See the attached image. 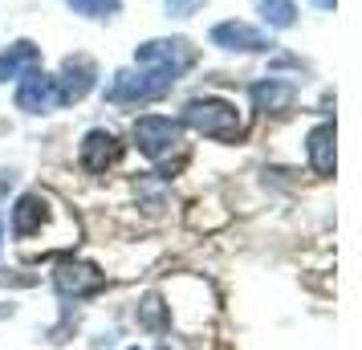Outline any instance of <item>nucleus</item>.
<instances>
[{
    "label": "nucleus",
    "instance_id": "5",
    "mask_svg": "<svg viewBox=\"0 0 362 350\" xmlns=\"http://www.w3.org/2000/svg\"><path fill=\"white\" fill-rule=\"evenodd\" d=\"M134 62L139 66H151V69H167V74H175L180 78L183 69L196 62V49L187 45V41H147V45H139L134 49Z\"/></svg>",
    "mask_w": 362,
    "mask_h": 350
},
{
    "label": "nucleus",
    "instance_id": "4",
    "mask_svg": "<svg viewBox=\"0 0 362 350\" xmlns=\"http://www.w3.org/2000/svg\"><path fill=\"white\" fill-rule=\"evenodd\" d=\"M175 143H180V122H171L163 115H143L134 122V147L147 159H163Z\"/></svg>",
    "mask_w": 362,
    "mask_h": 350
},
{
    "label": "nucleus",
    "instance_id": "7",
    "mask_svg": "<svg viewBox=\"0 0 362 350\" xmlns=\"http://www.w3.org/2000/svg\"><path fill=\"white\" fill-rule=\"evenodd\" d=\"M53 281H57V289L66 298H86V293H98L106 285V277L94 265H86V261H62L57 273H53Z\"/></svg>",
    "mask_w": 362,
    "mask_h": 350
},
{
    "label": "nucleus",
    "instance_id": "12",
    "mask_svg": "<svg viewBox=\"0 0 362 350\" xmlns=\"http://www.w3.org/2000/svg\"><path fill=\"white\" fill-rule=\"evenodd\" d=\"M305 155H310V167L317 175H329L334 171V122L313 127L310 139H305Z\"/></svg>",
    "mask_w": 362,
    "mask_h": 350
},
{
    "label": "nucleus",
    "instance_id": "6",
    "mask_svg": "<svg viewBox=\"0 0 362 350\" xmlns=\"http://www.w3.org/2000/svg\"><path fill=\"white\" fill-rule=\"evenodd\" d=\"M17 106L21 110H29V115H45V110H53V106H62L57 78L29 69V74L21 78V86H17Z\"/></svg>",
    "mask_w": 362,
    "mask_h": 350
},
{
    "label": "nucleus",
    "instance_id": "15",
    "mask_svg": "<svg viewBox=\"0 0 362 350\" xmlns=\"http://www.w3.org/2000/svg\"><path fill=\"white\" fill-rule=\"evenodd\" d=\"M74 13H82V17H110L118 13V0H66Z\"/></svg>",
    "mask_w": 362,
    "mask_h": 350
},
{
    "label": "nucleus",
    "instance_id": "9",
    "mask_svg": "<svg viewBox=\"0 0 362 350\" xmlns=\"http://www.w3.org/2000/svg\"><path fill=\"white\" fill-rule=\"evenodd\" d=\"M118 155H122V143H118L110 131H90L82 139V167H90V171H106V167H115Z\"/></svg>",
    "mask_w": 362,
    "mask_h": 350
},
{
    "label": "nucleus",
    "instance_id": "16",
    "mask_svg": "<svg viewBox=\"0 0 362 350\" xmlns=\"http://www.w3.org/2000/svg\"><path fill=\"white\" fill-rule=\"evenodd\" d=\"M139 322L147 326V330H163V305H159V298H143V305H139Z\"/></svg>",
    "mask_w": 362,
    "mask_h": 350
},
{
    "label": "nucleus",
    "instance_id": "18",
    "mask_svg": "<svg viewBox=\"0 0 362 350\" xmlns=\"http://www.w3.org/2000/svg\"><path fill=\"white\" fill-rule=\"evenodd\" d=\"M313 4H322V8H329V4H334V0H313Z\"/></svg>",
    "mask_w": 362,
    "mask_h": 350
},
{
    "label": "nucleus",
    "instance_id": "8",
    "mask_svg": "<svg viewBox=\"0 0 362 350\" xmlns=\"http://www.w3.org/2000/svg\"><path fill=\"white\" fill-rule=\"evenodd\" d=\"M212 45H220V49H240V53H261V49H269V37L261 29L245 25V21H224V25L212 29Z\"/></svg>",
    "mask_w": 362,
    "mask_h": 350
},
{
    "label": "nucleus",
    "instance_id": "10",
    "mask_svg": "<svg viewBox=\"0 0 362 350\" xmlns=\"http://www.w3.org/2000/svg\"><path fill=\"white\" fill-rule=\"evenodd\" d=\"M90 86H94V62H90V57H69L66 69H62V82H57L62 102L86 98V94H90Z\"/></svg>",
    "mask_w": 362,
    "mask_h": 350
},
{
    "label": "nucleus",
    "instance_id": "13",
    "mask_svg": "<svg viewBox=\"0 0 362 350\" xmlns=\"http://www.w3.org/2000/svg\"><path fill=\"white\" fill-rule=\"evenodd\" d=\"M41 62V53H37L33 41H17V45H8V49L0 53V82H8V78H21L25 69H33Z\"/></svg>",
    "mask_w": 362,
    "mask_h": 350
},
{
    "label": "nucleus",
    "instance_id": "11",
    "mask_svg": "<svg viewBox=\"0 0 362 350\" xmlns=\"http://www.w3.org/2000/svg\"><path fill=\"white\" fill-rule=\"evenodd\" d=\"M297 98V90L289 82H281V78H264V82L252 86V102H257V110L264 115H281V110H289Z\"/></svg>",
    "mask_w": 362,
    "mask_h": 350
},
{
    "label": "nucleus",
    "instance_id": "14",
    "mask_svg": "<svg viewBox=\"0 0 362 350\" xmlns=\"http://www.w3.org/2000/svg\"><path fill=\"white\" fill-rule=\"evenodd\" d=\"M261 8H264V21L277 25V29H289V25L297 21L293 0H261Z\"/></svg>",
    "mask_w": 362,
    "mask_h": 350
},
{
    "label": "nucleus",
    "instance_id": "1",
    "mask_svg": "<svg viewBox=\"0 0 362 350\" xmlns=\"http://www.w3.org/2000/svg\"><path fill=\"white\" fill-rule=\"evenodd\" d=\"M183 127L208 134V139H236L245 131V118L236 110V102L224 98H196L183 106Z\"/></svg>",
    "mask_w": 362,
    "mask_h": 350
},
{
    "label": "nucleus",
    "instance_id": "17",
    "mask_svg": "<svg viewBox=\"0 0 362 350\" xmlns=\"http://www.w3.org/2000/svg\"><path fill=\"white\" fill-rule=\"evenodd\" d=\"M196 8V0H167V13H175V17H187Z\"/></svg>",
    "mask_w": 362,
    "mask_h": 350
},
{
    "label": "nucleus",
    "instance_id": "3",
    "mask_svg": "<svg viewBox=\"0 0 362 350\" xmlns=\"http://www.w3.org/2000/svg\"><path fill=\"white\" fill-rule=\"evenodd\" d=\"M175 86V74H167V69H143V74H118L115 86L106 90V98L110 102H155L163 98L167 90Z\"/></svg>",
    "mask_w": 362,
    "mask_h": 350
},
{
    "label": "nucleus",
    "instance_id": "2",
    "mask_svg": "<svg viewBox=\"0 0 362 350\" xmlns=\"http://www.w3.org/2000/svg\"><path fill=\"white\" fill-rule=\"evenodd\" d=\"M62 204L45 196V192H29V196H21L13 204V236L17 240H37L41 233H49L53 220H62Z\"/></svg>",
    "mask_w": 362,
    "mask_h": 350
}]
</instances>
